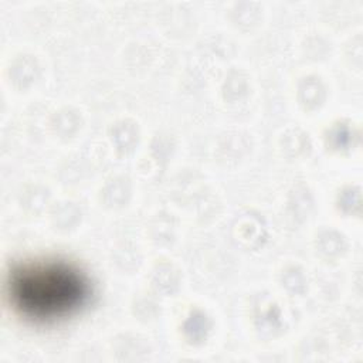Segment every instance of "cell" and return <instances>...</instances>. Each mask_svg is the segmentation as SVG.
Segmentation results:
<instances>
[{
	"label": "cell",
	"mask_w": 363,
	"mask_h": 363,
	"mask_svg": "<svg viewBox=\"0 0 363 363\" xmlns=\"http://www.w3.org/2000/svg\"><path fill=\"white\" fill-rule=\"evenodd\" d=\"M7 295L14 311L26 319L51 322L79 309L91 295V285L69 262L34 261L9 272Z\"/></svg>",
	"instance_id": "6da1fadb"
}]
</instances>
